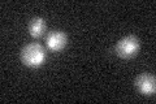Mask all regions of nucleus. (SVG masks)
<instances>
[{"instance_id": "nucleus-1", "label": "nucleus", "mask_w": 156, "mask_h": 104, "mask_svg": "<svg viewBox=\"0 0 156 104\" xmlns=\"http://www.w3.org/2000/svg\"><path fill=\"white\" fill-rule=\"evenodd\" d=\"M46 59L44 49L41 44L38 43H31L22 49V61L25 63V65L37 68L39 65H42L43 61Z\"/></svg>"}, {"instance_id": "nucleus-2", "label": "nucleus", "mask_w": 156, "mask_h": 104, "mask_svg": "<svg viewBox=\"0 0 156 104\" xmlns=\"http://www.w3.org/2000/svg\"><path fill=\"white\" fill-rule=\"evenodd\" d=\"M139 49V41L133 35L125 37L117 43L116 46V52L117 55L122 59H129L133 57Z\"/></svg>"}, {"instance_id": "nucleus-3", "label": "nucleus", "mask_w": 156, "mask_h": 104, "mask_svg": "<svg viewBox=\"0 0 156 104\" xmlns=\"http://www.w3.org/2000/svg\"><path fill=\"white\" fill-rule=\"evenodd\" d=\"M47 46L51 51H61L66 46L68 38L62 31L60 30H53L47 35Z\"/></svg>"}, {"instance_id": "nucleus-4", "label": "nucleus", "mask_w": 156, "mask_h": 104, "mask_svg": "<svg viewBox=\"0 0 156 104\" xmlns=\"http://www.w3.org/2000/svg\"><path fill=\"white\" fill-rule=\"evenodd\" d=\"M136 87L144 95H154L156 90L155 77L151 74H142L136 80Z\"/></svg>"}, {"instance_id": "nucleus-5", "label": "nucleus", "mask_w": 156, "mask_h": 104, "mask_svg": "<svg viewBox=\"0 0 156 104\" xmlns=\"http://www.w3.org/2000/svg\"><path fill=\"white\" fill-rule=\"evenodd\" d=\"M44 30H46V22H44V20L41 17L33 18L30 23H29V33H30V35L34 38L42 37L43 34H44Z\"/></svg>"}]
</instances>
